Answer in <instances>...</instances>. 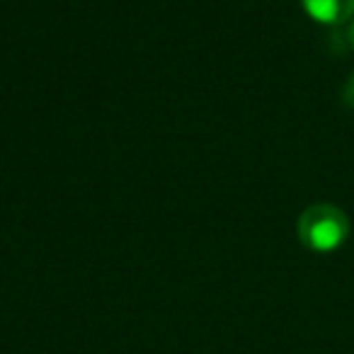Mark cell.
Listing matches in <instances>:
<instances>
[{
  "instance_id": "obj_1",
  "label": "cell",
  "mask_w": 354,
  "mask_h": 354,
  "mask_svg": "<svg viewBox=\"0 0 354 354\" xmlns=\"http://www.w3.org/2000/svg\"><path fill=\"white\" fill-rule=\"evenodd\" d=\"M349 231H352V223H349L344 209L328 202L306 207L296 221V236H299L301 245L318 255H330V252L339 250L347 243Z\"/></svg>"
},
{
  "instance_id": "obj_2",
  "label": "cell",
  "mask_w": 354,
  "mask_h": 354,
  "mask_svg": "<svg viewBox=\"0 0 354 354\" xmlns=\"http://www.w3.org/2000/svg\"><path fill=\"white\" fill-rule=\"evenodd\" d=\"M301 8L310 20L325 27L347 25L354 17V0H301Z\"/></svg>"
},
{
  "instance_id": "obj_3",
  "label": "cell",
  "mask_w": 354,
  "mask_h": 354,
  "mask_svg": "<svg viewBox=\"0 0 354 354\" xmlns=\"http://www.w3.org/2000/svg\"><path fill=\"white\" fill-rule=\"evenodd\" d=\"M342 102H344V107L354 109V73L349 75L347 83H344V88H342Z\"/></svg>"
},
{
  "instance_id": "obj_4",
  "label": "cell",
  "mask_w": 354,
  "mask_h": 354,
  "mask_svg": "<svg viewBox=\"0 0 354 354\" xmlns=\"http://www.w3.org/2000/svg\"><path fill=\"white\" fill-rule=\"evenodd\" d=\"M344 41H347V46L354 51V20L347 22V32H344Z\"/></svg>"
}]
</instances>
